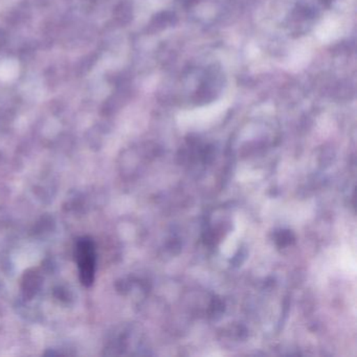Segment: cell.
Segmentation results:
<instances>
[{
  "label": "cell",
  "instance_id": "cell-1",
  "mask_svg": "<svg viewBox=\"0 0 357 357\" xmlns=\"http://www.w3.org/2000/svg\"><path fill=\"white\" fill-rule=\"evenodd\" d=\"M75 256L80 273L81 282L83 285L89 287L95 280L96 271V248L93 240L87 237L78 240Z\"/></svg>",
  "mask_w": 357,
  "mask_h": 357
}]
</instances>
